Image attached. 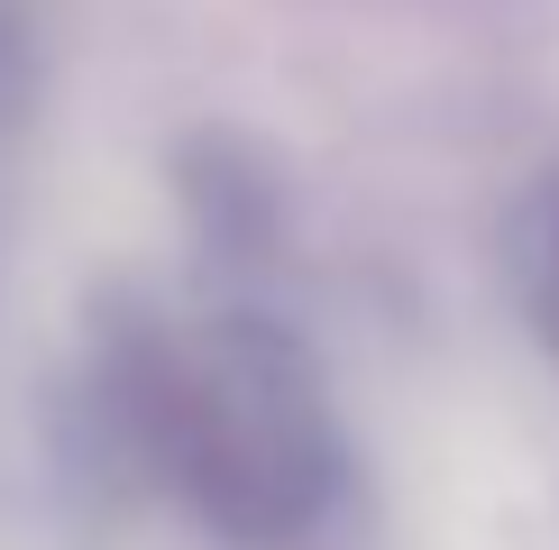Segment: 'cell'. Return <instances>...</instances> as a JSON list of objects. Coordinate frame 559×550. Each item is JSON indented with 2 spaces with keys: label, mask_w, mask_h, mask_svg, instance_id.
<instances>
[{
  "label": "cell",
  "mask_w": 559,
  "mask_h": 550,
  "mask_svg": "<svg viewBox=\"0 0 559 550\" xmlns=\"http://www.w3.org/2000/svg\"><path fill=\"white\" fill-rule=\"evenodd\" d=\"M102 422L156 495L229 550H294L348 495V431L312 339L258 303H147L102 331Z\"/></svg>",
  "instance_id": "1"
},
{
  "label": "cell",
  "mask_w": 559,
  "mask_h": 550,
  "mask_svg": "<svg viewBox=\"0 0 559 550\" xmlns=\"http://www.w3.org/2000/svg\"><path fill=\"white\" fill-rule=\"evenodd\" d=\"M504 285H514V312L523 331L559 358V166L532 183L504 220Z\"/></svg>",
  "instance_id": "2"
}]
</instances>
